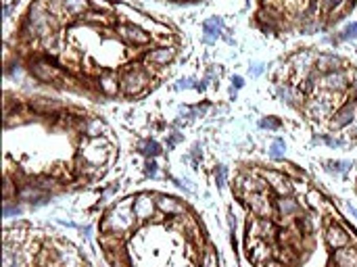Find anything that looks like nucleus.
Returning a JSON list of instances; mask_svg holds the SVG:
<instances>
[{
	"mask_svg": "<svg viewBox=\"0 0 357 267\" xmlns=\"http://www.w3.org/2000/svg\"><path fill=\"white\" fill-rule=\"evenodd\" d=\"M136 223V215H134V207L130 205H117L107 213L105 222H103V230L105 232H115V234H128Z\"/></svg>",
	"mask_w": 357,
	"mask_h": 267,
	"instance_id": "nucleus-1",
	"label": "nucleus"
},
{
	"mask_svg": "<svg viewBox=\"0 0 357 267\" xmlns=\"http://www.w3.org/2000/svg\"><path fill=\"white\" fill-rule=\"evenodd\" d=\"M149 84H151L149 73H146L144 69H140V67H132V69H128V71L121 75V80H119L121 92L128 94V96L140 94Z\"/></svg>",
	"mask_w": 357,
	"mask_h": 267,
	"instance_id": "nucleus-2",
	"label": "nucleus"
},
{
	"mask_svg": "<svg viewBox=\"0 0 357 267\" xmlns=\"http://www.w3.org/2000/svg\"><path fill=\"white\" fill-rule=\"evenodd\" d=\"M29 71H32V75L36 77L38 82H57L61 80V69L54 67L50 61H44V59H36L32 61V65H29Z\"/></svg>",
	"mask_w": 357,
	"mask_h": 267,
	"instance_id": "nucleus-3",
	"label": "nucleus"
},
{
	"mask_svg": "<svg viewBox=\"0 0 357 267\" xmlns=\"http://www.w3.org/2000/svg\"><path fill=\"white\" fill-rule=\"evenodd\" d=\"M117 36L123 42L134 44V46H142V44L151 42V34H146V31L140 25H136V23H123V25H117Z\"/></svg>",
	"mask_w": 357,
	"mask_h": 267,
	"instance_id": "nucleus-4",
	"label": "nucleus"
},
{
	"mask_svg": "<svg viewBox=\"0 0 357 267\" xmlns=\"http://www.w3.org/2000/svg\"><path fill=\"white\" fill-rule=\"evenodd\" d=\"M261 178L266 179V182L271 188H274V190L280 194V196H290L292 186H290L289 179H286L284 174H280V171H274V169H266V171H261Z\"/></svg>",
	"mask_w": 357,
	"mask_h": 267,
	"instance_id": "nucleus-5",
	"label": "nucleus"
},
{
	"mask_svg": "<svg viewBox=\"0 0 357 267\" xmlns=\"http://www.w3.org/2000/svg\"><path fill=\"white\" fill-rule=\"evenodd\" d=\"M322 88L328 92H343L349 86V77L347 73L340 69V71H332V73H324V77L320 80Z\"/></svg>",
	"mask_w": 357,
	"mask_h": 267,
	"instance_id": "nucleus-6",
	"label": "nucleus"
},
{
	"mask_svg": "<svg viewBox=\"0 0 357 267\" xmlns=\"http://www.w3.org/2000/svg\"><path fill=\"white\" fill-rule=\"evenodd\" d=\"M246 202H249V207H251V211L255 215H259V217H269L271 215V205H269V200L266 199V194L263 192H246Z\"/></svg>",
	"mask_w": 357,
	"mask_h": 267,
	"instance_id": "nucleus-7",
	"label": "nucleus"
},
{
	"mask_svg": "<svg viewBox=\"0 0 357 267\" xmlns=\"http://www.w3.org/2000/svg\"><path fill=\"white\" fill-rule=\"evenodd\" d=\"M326 242H328L330 248L338 250L343 246H349V234L340 225L332 223V225H328V230H326Z\"/></svg>",
	"mask_w": 357,
	"mask_h": 267,
	"instance_id": "nucleus-8",
	"label": "nucleus"
},
{
	"mask_svg": "<svg viewBox=\"0 0 357 267\" xmlns=\"http://www.w3.org/2000/svg\"><path fill=\"white\" fill-rule=\"evenodd\" d=\"M155 205H157V209L165 215H182L186 211V207L180 200L174 199V196H165V194H159L157 200H155Z\"/></svg>",
	"mask_w": 357,
	"mask_h": 267,
	"instance_id": "nucleus-9",
	"label": "nucleus"
},
{
	"mask_svg": "<svg viewBox=\"0 0 357 267\" xmlns=\"http://www.w3.org/2000/svg\"><path fill=\"white\" fill-rule=\"evenodd\" d=\"M340 67H343V61L338 57L330 52H324V54H317L315 57V69L322 73H332V71H340Z\"/></svg>",
	"mask_w": 357,
	"mask_h": 267,
	"instance_id": "nucleus-10",
	"label": "nucleus"
},
{
	"mask_svg": "<svg viewBox=\"0 0 357 267\" xmlns=\"http://www.w3.org/2000/svg\"><path fill=\"white\" fill-rule=\"evenodd\" d=\"M332 263H335V267H357V248L343 246V248L335 250Z\"/></svg>",
	"mask_w": 357,
	"mask_h": 267,
	"instance_id": "nucleus-11",
	"label": "nucleus"
},
{
	"mask_svg": "<svg viewBox=\"0 0 357 267\" xmlns=\"http://www.w3.org/2000/svg\"><path fill=\"white\" fill-rule=\"evenodd\" d=\"M82 155H84V159H86L88 163H92V165H98L100 161L105 159V144L100 142V140H96V138H92L90 140V144H86L84 146V151H82Z\"/></svg>",
	"mask_w": 357,
	"mask_h": 267,
	"instance_id": "nucleus-12",
	"label": "nucleus"
},
{
	"mask_svg": "<svg viewBox=\"0 0 357 267\" xmlns=\"http://www.w3.org/2000/svg\"><path fill=\"white\" fill-rule=\"evenodd\" d=\"M134 215H136V219H149L151 215H153V211H155V200L151 199L149 194H140L138 199L134 200Z\"/></svg>",
	"mask_w": 357,
	"mask_h": 267,
	"instance_id": "nucleus-13",
	"label": "nucleus"
},
{
	"mask_svg": "<svg viewBox=\"0 0 357 267\" xmlns=\"http://www.w3.org/2000/svg\"><path fill=\"white\" fill-rule=\"evenodd\" d=\"M174 57H176V50L174 48H169V46H161V48H155L153 52H149L146 61H149L151 65L163 67V65H167V63L172 61Z\"/></svg>",
	"mask_w": 357,
	"mask_h": 267,
	"instance_id": "nucleus-14",
	"label": "nucleus"
},
{
	"mask_svg": "<svg viewBox=\"0 0 357 267\" xmlns=\"http://www.w3.org/2000/svg\"><path fill=\"white\" fill-rule=\"evenodd\" d=\"M290 63H292V67L297 69V71L307 73L312 67H315V57H313L312 52H307V50H301L297 54H292Z\"/></svg>",
	"mask_w": 357,
	"mask_h": 267,
	"instance_id": "nucleus-15",
	"label": "nucleus"
},
{
	"mask_svg": "<svg viewBox=\"0 0 357 267\" xmlns=\"http://www.w3.org/2000/svg\"><path fill=\"white\" fill-rule=\"evenodd\" d=\"M353 115H355V105L353 103H347L343 109H338V113L335 115V119H332V130H340L345 128V125H349L353 121Z\"/></svg>",
	"mask_w": 357,
	"mask_h": 267,
	"instance_id": "nucleus-16",
	"label": "nucleus"
},
{
	"mask_svg": "<svg viewBox=\"0 0 357 267\" xmlns=\"http://www.w3.org/2000/svg\"><path fill=\"white\" fill-rule=\"evenodd\" d=\"M276 207H278V213H280L282 217H292L301 211L299 202L294 199H290V196H280V199L276 200Z\"/></svg>",
	"mask_w": 357,
	"mask_h": 267,
	"instance_id": "nucleus-17",
	"label": "nucleus"
},
{
	"mask_svg": "<svg viewBox=\"0 0 357 267\" xmlns=\"http://www.w3.org/2000/svg\"><path fill=\"white\" fill-rule=\"evenodd\" d=\"M98 88H100V92H105L107 96H115L117 90H121V86L113 73H105V75H100V80H98Z\"/></svg>",
	"mask_w": 357,
	"mask_h": 267,
	"instance_id": "nucleus-18",
	"label": "nucleus"
},
{
	"mask_svg": "<svg viewBox=\"0 0 357 267\" xmlns=\"http://www.w3.org/2000/svg\"><path fill=\"white\" fill-rule=\"evenodd\" d=\"M29 107H32L34 111H38V113H52V111H59L61 103H59V100H54V98L40 96V98H34L32 103H29Z\"/></svg>",
	"mask_w": 357,
	"mask_h": 267,
	"instance_id": "nucleus-19",
	"label": "nucleus"
},
{
	"mask_svg": "<svg viewBox=\"0 0 357 267\" xmlns=\"http://www.w3.org/2000/svg\"><path fill=\"white\" fill-rule=\"evenodd\" d=\"M203 29H205V42H213L217 36H222V29H223V21L220 17H211L203 23Z\"/></svg>",
	"mask_w": 357,
	"mask_h": 267,
	"instance_id": "nucleus-20",
	"label": "nucleus"
},
{
	"mask_svg": "<svg viewBox=\"0 0 357 267\" xmlns=\"http://www.w3.org/2000/svg\"><path fill=\"white\" fill-rule=\"evenodd\" d=\"M61 4L69 15H86L90 9V0H61Z\"/></svg>",
	"mask_w": 357,
	"mask_h": 267,
	"instance_id": "nucleus-21",
	"label": "nucleus"
},
{
	"mask_svg": "<svg viewBox=\"0 0 357 267\" xmlns=\"http://www.w3.org/2000/svg\"><path fill=\"white\" fill-rule=\"evenodd\" d=\"M330 109H332V105L328 103V100L320 98V100H312V103H309L307 113L312 115V117H317V119H320V117H326V115L330 113Z\"/></svg>",
	"mask_w": 357,
	"mask_h": 267,
	"instance_id": "nucleus-22",
	"label": "nucleus"
},
{
	"mask_svg": "<svg viewBox=\"0 0 357 267\" xmlns=\"http://www.w3.org/2000/svg\"><path fill=\"white\" fill-rule=\"evenodd\" d=\"M100 245H103L109 253L113 250H119V245H121V234H115V232H105L100 236Z\"/></svg>",
	"mask_w": 357,
	"mask_h": 267,
	"instance_id": "nucleus-23",
	"label": "nucleus"
},
{
	"mask_svg": "<svg viewBox=\"0 0 357 267\" xmlns=\"http://www.w3.org/2000/svg\"><path fill=\"white\" fill-rule=\"evenodd\" d=\"M240 182H243L240 186H243L245 192H263V190H266V186H268L266 179H259V178H253V176L251 178H243Z\"/></svg>",
	"mask_w": 357,
	"mask_h": 267,
	"instance_id": "nucleus-24",
	"label": "nucleus"
},
{
	"mask_svg": "<svg viewBox=\"0 0 357 267\" xmlns=\"http://www.w3.org/2000/svg\"><path fill=\"white\" fill-rule=\"evenodd\" d=\"M140 153L146 156H157V155H161V146L155 140H146V142L140 144Z\"/></svg>",
	"mask_w": 357,
	"mask_h": 267,
	"instance_id": "nucleus-25",
	"label": "nucleus"
},
{
	"mask_svg": "<svg viewBox=\"0 0 357 267\" xmlns=\"http://www.w3.org/2000/svg\"><path fill=\"white\" fill-rule=\"evenodd\" d=\"M284 151H286L284 140H274V144L269 146V156H271V159H282Z\"/></svg>",
	"mask_w": 357,
	"mask_h": 267,
	"instance_id": "nucleus-26",
	"label": "nucleus"
},
{
	"mask_svg": "<svg viewBox=\"0 0 357 267\" xmlns=\"http://www.w3.org/2000/svg\"><path fill=\"white\" fill-rule=\"evenodd\" d=\"M276 94H278V98H280L282 103H286V105H294V94L290 92V88H286V86H278V88H276Z\"/></svg>",
	"mask_w": 357,
	"mask_h": 267,
	"instance_id": "nucleus-27",
	"label": "nucleus"
},
{
	"mask_svg": "<svg viewBox=\"0 0 357 267\" xmlns=\"http://www.w3.org/2000/svg\"><path fill=\"white\" fill-rule=\"evenodd\" d=\"M326 165H328V171H332V174H345V171L351 167L349 161H328Z\"/></svg>",
	"mask_w": 357,
	"mask_h": 267,
	"instance_id": "nucleus-28",
	"label": "nucleus"
},
{
	"mask_svg": "<svg viewBox=\"0 0 357 267\" xmlns=\"http://www.w3.org/2000/svg\"><path fill=\"white\" fill-rule=\"evenodd\" d=\"M257 230H259V234L261 236H268V238H271L276 234V230H274V223L269 222V219H261V222L257 223Z\"/></svg>",
	"mask_w": 357,
	"mask_h": 267,
	"instance_id": "nucleus-29",
	"label": "nucleus"
},
{
	"mask_svg": "<svg viewBox=\"0 0 357 267\" xmlns=\"http://www.w3.org/2000/svg\"><path fill=\"white\" fill-rule=\"evenodd\" d=\"M340 40H355L357 38V21H353V23H349V25L340 31Z\"/></svg>",
	"mask_w": 357,
	"mask_h": 267,
	"instance_id": "nucleus-30",
	"label": "nucleus"
},
{
	"mask_svg": "<svg viewBox=\"0 0 357 267\" xmlns=\"http://www.w3.org/2000/svg\"><path fill=\"white\" fill-rule=\"evenodd\" d=\"M84 130H86V134L90 138H94L100 134V130H103V123H100L98 119H92V121H88L86 125H84Z\"/></svg>",
	"mask_w": 357,
	"mask_h": 267,
	"instance_id": "nucleus-31",
	"label": "nucleus"
},
{
	"mask_svg": "<svg viewBox=\"0 0 357 267\" xmlns=\"http://www.w3.org/2000/svg\"><path fill=\"white\" fill-rule=\"evenodd\" d=\"M201 267H217V257H215V253L211 248L205 253V257H203V263H201Z\"/></svg>",
	"mask_w": 357,
	"mask_h": 267,
	"instance_id": "nucleus-32",
	"label": "nucleus"
},
{
	"mask_svg": "<svg viewBox=\"0 0 357 267\" xmlns=\"http://www.w3.org/2000/svg\"><path fill=\"white\" fill-rule=\"evenodd\" d=\"M84 19L92 21V23H109L107 15H100V13H86V15H84Z\"/></svg>",
	"mask_w": 357,
	"mask_h": 267,
	"instance_id": "nucleus-33",
	"label": "nucleus"
},
{
	"mask_svg": "<svg viewBox=\"0 0 357 267\" xmlns=\"http://www.w3.org/2000/svg\"><path fill=\"white\" fill-rule=\"evenodd\" d=\"M226 176H228L226 167H223V165H220V167L215 169V179H217V186H223V184H226Z\"/></svg>",
	"mask_w": 357,
	"mask_h": 267,
	"instance_id": "nucleus-34",
	"label": "nucleus"
},
{
	"mask_svg": "<svg viewBox=\"0 0 357 267\" xmlns=\"http://www.w3.org/2000/svg\"><path fill=\"white\" fill-rule=\"evenodd\" d=\"M19 213H21V207H17V205H15V207H11V205H9V200L4 202V217H11V215H19Z\"/></svg>",
	"mask_w": 357,
	"mask_h": 267,
	"instance_id": "nucleus-35",
	"label": "nucleus"
},
{
	"mask_svg": "<svg viewBox=\"0 0 357 267\" xmlns=\"http://www.w3.org/2000/svg\"><path fill=\"white\" fill-rule=\"evenodd\" d=\"M15 194V188H13V182H11V178H6L4 179V199L6 200H11V196Z\"/></svg>",
	"mask_w": 357,
	"mask_h": 267,
	"instance_id": "nucleus-36",
	"label": "nucleus"
},
{
	"mask_svg": "<svg viewBox=\"0 0 357 267\" xmlns=\"http://www.w3.org/2000/svg\"><path fill=\"white\" fill-rule=\"evenodd\" d=\"M322 142H324V144H328V146H332V148L343 146V140H338V138H330V136H324V138H322Z\"/></svg>",
	"mask_w": 357,
	"mask_h": 267,
	"instance_id": "nucleus-37",
	"label": "nucleus"
},
{
	"mask_svg": "<svg viewBox=\"0 0 357 267\" xmlns=\"http://www.w3.org/2000/svg\"><path fill=\"white\" fill-rule=\"evenodd\" d=\"M261 128L278 130V128H280V121H276V119H263V121H261Z\"/></svg>",
	"mask_w": 357,
	"mask_h": 267,
	"instance_id": "nucleus-38",
	"label": "nucleus"
},
{
	"mask_svg": "<svg viewBox=\"0 0 357 267\" xmlns=\"http://www.w3.org/2000/svg\"><path fill=\"white\" fill-rule=\"evenodd\" d=\"M144 174H146V176H151V178H153V176H157V163H155V161H149V163H146Z\"/></svg>",
	"mask_w": 357,
	"mask_h": 267,
	"instance_id": "nucleus-39",
	"label": "nucleus"
},
{
	"mask_svg": "<svg viewBox=\"0 0 357 267\" xmlns=\"http://www.w3.org/2000/svg\"><path fill=\"white\" fill-rule=\"evenodd\" d=\"M90 6H94L96 11H100V9H103V11H109V4L105 2V0H90Z\"/></svg>",
	"mask_w": 357,
	"mask_h": 267,
	"instance_id": "nucleus-40",
	"label": "nucleus"
},
{
	"mask_svg": "<svg viewBox=\"0 0 357 267\" xmlns=\"http://www.w3.org/2000/svg\"><path fill=\"white\" fill-rule=\"evenodd\" d=\"M340 4H343V0H326L324 9H326V11H332V9H338Z\"/></svg>",
	"mask_w": 357,
	"mask_h": 267,
	"instance_id": "nucleus-41",
	"label": "nucleus"
},
{
	"mask_svg": "<svg viewBox=\"0 0 357 267\" xmlns=\"http://www.w3.org/2000/svg\"><path fill=\"white\" fill-rule=\"evenodd\" d=\"M286 171H289V174H292L294 178H303V171L294 169V165H286Z\"/></svg>",
	"mask_w": 357,
	"mask_h": 267,
	"instance_id": "nucleus-42",
	"label": "nucleus"
},
{
	"mask_svg": "<svg viewBox=\"0 0 357 267\" xmlns=\"http://www.w3.org/2000/svg\"><path fill=\"white\" fill-rule=\"evenodd\" d=\"M251 71H253V75H261L263 73V65H261V63H253Z\"/></svg>",
	"mask_w": 357,
	"mask_h": 267,
	"instance_id": "nucleus-43",
	"label": "nucleus"
},
{
	"mask_svg": "<svg viewBox=\"0 0 357 267\" xmlns=\"http://www.w3.org/2000/svg\"><path fill=\"white\" fill-rule=\"evenodd\" d=\"M232 84H234V88H243V86H245V80H243L240 75H236L234 80H232Z\"/></svg>",
	"mask_w": 357,
	"mask_h": 267,
	"instance_id": "nucleus-44",
	"label": "nucleus"
},
{
	"mask_svg": "<svg viewBox=\"0 0 357 267\" xmlns=\"http://www.w3.org/2000/svg\"><path fill=\"white\" fill-rule=\"evenodd\" d=\"M266 267H284V265H282V263H276V261H271V263H268Z\"/></svg>",
	"mask_w": 357,
	"mask_h": 267,
	"instance_id": "nucleus-45",
	"label": "nucleus"
},
{
	"mask_svg": "<svg viewBox=\"0 0 357 267\" xmlns=\"http://www.w3.org/2000/svg\"><path fill=\"white\" fill-rule=\"evenodd\" d=\"M349 211H351V215L357 219V209H355V207H349Z\"/></svg>",
	"mask_w": 357,
	"mask_h": 267,
	"instance_id": "nucleus-46",
	"label": "nucleus"
},
{
	"mask_svg": "<svg viewBox=\"0 0 357 267\" xmlns=\"http://www.w3.org/2000/svg\"><path fill=\"white\" fill-rule=\"evenodd\" d=\"M351 132H353V134H351V136H357V123L353 125V130H351Z\"/></svg>",
	"mask_w": 357,
	"mask_h": 267,
	"instance_id": "nucleus-47",
	"label": "nucleus"
},
{
	"mask_svg": "<svg viewBox=\"0 0 357 267\" xmlns=\"http://www.w3.org/2000/svg\"><path fill=\"white\" fill-rule=\"evenodd\" d=\"M351 2H353V0H351Z\"/></svg>",
	"mask_w": 357,
	"mask_h": 267,
	"instance_id": "nucleus-48",
	"label": "nucleus"
}]
</instances>
